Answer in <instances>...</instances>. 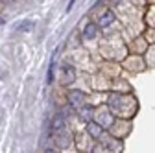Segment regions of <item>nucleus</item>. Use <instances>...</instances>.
Masks as SVG:
<instances>
[{"mask_svg":"<svg viewBox=\"0 0 155 153\" xmlns=\"http://www.w3.org/2000/svg\"><path fill=\"white\" fill-rule=\"evenodd\" d=\"M68 103L74 105V107L81 105V103H83V92H81V90H78V89L70 90V92H68Z\"/></svg>","mask_w":155,"mask_h":153,"instance_id":"1","label":"nucleus"},{"mask_svg":"<svg viewBox=\"0 0 155 153\" xmlns=\"http://www.w3.org/2000/svg\"><path fill=\"white\" fill-rule=\"evenodd\" d=\"M61 72H63V80H61L63 85H68V83L74 81V78H76V76H74V67H70V65H63Z\"/></svg>","mask_w":155,"mask_h":153,"instance_id":"2","label":"nucleus"},{"mask_svg":"<svg viewBox=\"0 0 155 153\" xmlns=\"http://www.w3.org/2000/svg\"><path fill=\"white\" fill-rule=\"evenodd\" d=\"M96 35H98V26L92 24V22H89V24L85 26V30H83V39L91 41V39H94Z\"/></svg>","mask_w":155,"mask_h":153,"instance_id":"3","label":"nucleus"},{"mask_svg":"<svg viewBox=\"0 0 155 153\" xmlns=\"http://www.w3.org/2000/svg\"><path fill=\"white\" fill-rule=\"evenodd\" d=\"M63 125H65V116L63 114H55L52 118V122H50L52 131H59V129H63Z\"/></svg>","mask_w":155,"mask_h":153,"instance_id":"4","label":"nucleus"},{"mask_svg":"<svg viewBox=\"0 0 155 153\" xmlns=\"http://www.w3.org/2000/svg\"><path fill=\"white\" fill-rule=\"evenodd\" d=\"M113 21H114V15H113L111 11H105V13L100 17V21H98V26H100V28H107L109 24H113Z\"/></svg>","mask_w":155,"mask_h":153,"instance_id":"5","label":"nucleus"},{"mask_svg":"<svg viewBox=\"0 0 155 153\" xmlns=\"http://www.w3.org/2000/svg\"><path fill=\"white\" fill-rule=\"evenodd\" d=\"M87 133H89L91 137H100V135H102V125L91 122V124L87 125Z\"/></svg>","mask_w":155,"mask_h":153,"instance_id":"6","label":"nucleus"},{"mask_svg":"<svg viewBox=\"0 0 155 153\" xmlns=\"http://www.w3.org/2000/svg\"><path fill=\"white\" fill-rule=\"evenodd\" d=\"M31 28H33V21H24V22H18L17 24L18 31H31Z\"/></svg>","mask_w":155,"mask_h":153,"instance_id":"7","label":"nucleus"},{"mask_svg":"<svg viewBox=\"0 0 155 153\" xmlns=\"http://www.w3.org/2000/svg\"><path fill=\"white\" fill-rule=\"evenodd\" d=\"M80 114H81V118H83V120H91V116H92V109H91L89 105H85V107H81Z\"/></svg>","mask_w":155,"mask_h":153,"instance_id":"8","label":"nucleus"},{"mask_svg":"<svg viewBox=\"0 0 155 153\" xmlns=\"http://www.w3.org/2000/svg\"><path fill=\"white\" fill-rule=\"evenodd\" d=\"M111 2H113L114 6H118V4H122V0H111Z\"/></svg>","mask_w":155,"mask_h":153,"instance_id":"9","label":"nucleus"},{"mask_svg":"<svg viewBox=\"0 0 155 153\" xmlns=\"http://www.w3.org/2000/svg\"><path fill=\"white\" fill-rule=\"evenodd\" d=\"M45 153H55V151H54V149H46Z\"/></svg>","mask_w":155,"mask_h":153,"instance_id":"10","label":"nucleus"}]
</instances>
